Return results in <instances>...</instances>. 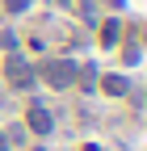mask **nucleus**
Listing matches in <instances>:
<instances>
[{
    "mask_svg": "<svg viewBox=\"0 0 147 151\" xmlns=\"http://www.w3.org/2000/svg\"><path fill=\"white\" fill-rule=\"evenodd\" d=\"M4 76H9V84H13V88H30L34 80H38V76H34V63H25L21 55H9Z\"/></svg>",
    "mask_w": 147,
    "mask_h": 151,
    "instance_id": "nucleus-2",
    "label": "nucleus"
},
{
    "mask_svg": "<svg viewBox=\"0 0 147 151\" xmlns=\"http://www.w3.org/2000/svg\"><path fill=\"white\" fill-rule=\"evenodd\" d=\"M101 88L109 92V97H126V92H130V80H126V76H105Z\"/></svg>",
    "mask_w": 147,
    "mask_h": 151,
    "instance_id": "nucleus-5",
    "label": "nucleus"
},
{
    "mask_svg": "<svg viewBox=\"0 0 147 151\" xmlns=\"http://www.w3.org/2000/svg\"><path fill=\"white\" fill-rule=\"evenodd\" d=\"M34 76L46 80L50 88H71V84H76V63H71V59H46Z\"/></svg>",
    "mask_w": 147,
    "mask_h": 151,
    "instance_id": "nucleus-1",
    "label": "nucleus"
},
{
    "mask_svg": "<svg viewBox=\"0 0 147 151\" xmlns=\"http://www.w3.org/2000/svg\"><path fill=\"white\" fill-rule=\"evenodd\" d=\"M25 143V126H9V130H0V151H13V147H21Z\"/></svg>",
    "mask_w": 147,
    "mask_h": 151,
    "instance_id": "nucleus-4",
    "label": "nucleus"
},
{
    "mask_svg": "<svg viewBox=\"0 0 147 151\" xmlns=\"http://www.w3.org/2000/svg\"><path fill=\"white\" fill-rule=\"evenodd\" d=\"M25 130H30V134H50V130H55L50 109H46V105H30V113H25Z\"/></svg>",
    "mask_w": 147,
    "mask_h": 151,
    "instance_id": "nucleus-3",
    "label": "nucleus"
},
{
    "mask_svg": "<svg viewBox=\"0 0 147 151\" xmlns=\"http://www.w3.org/2000/svg\"><path fill=\"white\" fill-rule=\"evenodd\" d=\"M118 38H122V21L114 17V21L101 25V46H118Z\"/></svg>",
    "mask_w": 147,
    "mask_h": 151,
    "instance_id": "nucleus-6",
    "label": "nucleus"
},
{
    "mask_svg": "<svg viewBox=\"0 0 147 151\" xmlns=\"http://www.w3.org/2000/svg\"><path fill=\"white\" fill-rule=\"evenodd\" d=\"M76 80H80V88H97V67L93 63H76Z\"/></svg>",
    "mask_w": 147,
    "mask_h": 151,
    "instance_id": "nucleus-7",
    "label": "nucleus"
}]
</instances>
